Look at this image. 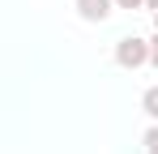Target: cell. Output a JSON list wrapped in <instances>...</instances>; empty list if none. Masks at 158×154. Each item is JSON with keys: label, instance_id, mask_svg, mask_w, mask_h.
Here are the masks:
<instances>
[{"label": "cell", "instance_id": "3957f363", "mask_svg": "<svg viewBox=\"0 0 158 154\" xmlns=\"http://www.w3.org/2000/svg\"><path fill=\"white\" fill-rule=\"evenodd\" d=\"M141 111H145L150 120H158V86H154V90H145V94H141Z\"/></svg>", "mask_w": 158, "mask_h": 154}, {"label": "cell", "instance_id": "52a82bcc", "mask_svg": "<svg viewBox=\"0 0 158 154\" xmlns=\"http://www.w3.org/2000/svg\"><path fill=\"white\" fill-rule=\"evenodd\" d=\"M145 4H150V9H154V13H158V0H145Z\"/></svg>", "mask_w": 158, "mask_h": 154}, {"label": "cell", "instance_id": "277c9868", "mask_svg": "<svg viewBox=\"0 0 158 154\" xmlns=\"http://www.w3.org/2000/svg\"><path fill=\"white\" fill-rule=\"evenodd\" d=\"M145 154H158V124L145 133Z\"/></svg>", "mask_w": 158, "mask_h": 154}, {"label": "cell", "instance_id": "7a4b0ae2", "mask_svg": "<svg viewBox=\"0 0 158 154\" xmlns=\"http://www.w3.org/2000/svg\"><path fill=\"white\" fill-rule=\"evenodd\" d=\"M111 9H115V0H77V13L85 22H107Z\"/></svg>", "mask_w": 158, "mask_h": 154}, {"label": "cell", "instance_id": "8992f818", "mask_svg": "<svg viewBox=\"0 0 158 154\" xmlns=\"http://www.w3.org/2000/svg\"><path fill=\"white\" fill-rule=\"evenodd\" d=\"M150 64H158V34L150 39Z\"/></svg>", "mask_w": 158, "mask_h": 154}, {"label": "cell", "instance_id": "ba28073f", "mask_svg": "<svg viewBox=\"0 0 158 154\" xmlns=\"http://www.w3.org/2000/svg\"><path fill=\"white\" fill-rule=\"evenodd\" d=\"M154 26H158V13H154Z\"/></svg>", "mask_w": 158, "mask_h": 154}, {"label": "cell", "instance_id": "5b68a950", "mask_svg": "<svg viewBox=\"0 0 158 154\" xmlns=\"http://www.w3.org/2000/svg\"><path fill=\"white\" fill-rule=\"evenodd\" d=\"M145 0H115V9H141Z\"/></svg>", "mask_w": 158, "mask_h": 154}, {"label": "cell", "instance_id": "6da1fadb", "mask_svg": "<svg viewBox=\"0 0 158 154\" xmlns=\"http://www.w3.org/2000/svg\"><path fill=\"white\" fill-rule=\"evenodd\" d=\"M115 64H120V69H141V64H150V39H137V34L120 39V43H115Z\"/></svg>", "mask_w": 158, "mask_h": 154}]
</instances>
